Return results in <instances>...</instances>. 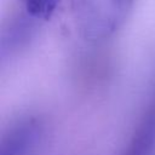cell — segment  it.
I'll return each instance as SVG.
<instances>
[{"label": "cell", "instance_id": "cell-2", "mask_svg": "<svg viewBox=\"0 0 155 155\" xmlns=\"http://www.w3.org/2000/svg\"><path fill=\"white\" fill-rule=\"evenodd\" d=\"M42 136V124L36 117L17 121L1 140L0 155H31Z\"/></svg>", "mask_w": 155, "mask_h": 155}, {"label": "cell", "instance_id": "cell-1", "mask_svg": "<svg viewBox=\"0 0 155 155\" xmlns=\"http://www.w3.org/2000/svg\"><path fill=\"white\" fill-rule=\"evenodd\" d=\"M133 0H73L71 12L82 38L99 42L110 38L126 19Z\"/></svg>", "mask_w": 155, "mask_h": 155}, {"label": "cell", "instance_id": "cell-4", "mask_svg": "<svg viewBox=\"0 0 155 155\" xmlns=\"http://www.w3.org/2000/svg\"><path fill=\"white\" fill-rule=\"evenodd\" d=\"M27 15L38 21H47L52 17L61 0H21Z\"/></svg>", "mask_w": 155, "mask_h": 155}, {"label": "cell", "instance_id": "cell-3", "mask_svg": "<svg viewBox=\"0 0 155 155\" xmlns=\"http://www.w3.org/2000/svg\"><path fill=\"white\" fill-rule=\"evenodd\" d=\"M155 150V98L121 155H153Z\"/></svg>", "mask_w": 155, "mask_h": 155}]
</instances>
